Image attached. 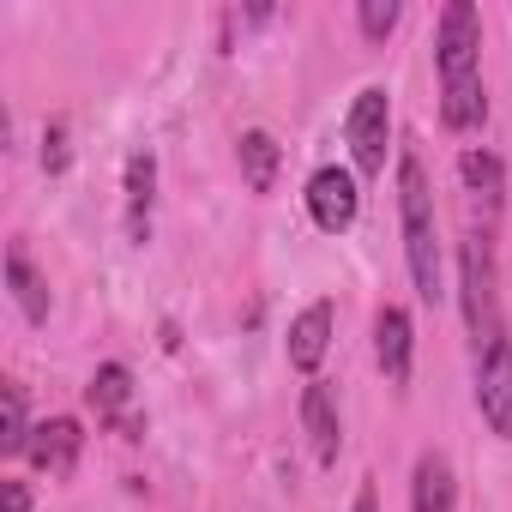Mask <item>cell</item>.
<instances>
[{
    "label": "cell",
    "mask_w": 512,
    "mask_h": 512,
    "mask_svg": "<svg viewBox=\"0 0 512 512\" xmlns=\"http://www.w3.org/2000/svg\"><path fill=\"white\" fill-rule=\"evenodd\" d=\"M458 296H464L470 350H488L494 338H506V320H500V272H494V241H488V229L482 235H464V247H458Z\"/></svg>",
    "instance_id": "cell-3"
},
{
    "label": "cell",
    "mask_w": 512,
    "mask_h": 512,
    "mask_svg": "<svg viewBox=\"0 0 512 512\" xmlns=\"http://www.w3.org/2000/svg\"><path fill=\"white\" fill-rule=\"evenodd\" d=\"M476 410L500 440H512V338L476 350Z\"/></svg>",
    "instance_id": "cell-5"
},
{
    "label": "cell",
    "mask_w": 512,
    "mask_h": 512,
    "mask_svg": "<svg viewBox=\"0 0 512 512\" xmlns=\"http://www.w3.org/2000/svg\"><path fill=\"white\" fill-rule=\"evenodd\" d=\"M302 199H308V217H314L326 235H344V229L356 223V211H362V187H356V175H350V169H338V163L314 169Z\"/></svg>",
    "instance_id": "cell-6"
},
{
    "label": "cell",
    "mask_w": 512,
    "mask_h": 512,
    "mask_svg": "<svg viewBox=\"0 0 512 512\" xmlns=\"http://www.w3.org/2000/svg\"><path fill=\"white\" fill-rule=\"evenodd\" d=\"M344 139H350V157H356V175H386V145H392V97L386 85H362L350 115H344Z\"/></svg>",
    "instance_id": "cell-4"
},
{
    "label": "cell",
    "mask_w": 512,
    "mask_h": 512,
    "mask_svg": "<svg viewBox=\"0 0 512 512\" xmlns=\"http://www.w3.org/2000/svg\"><path fill=\"white\" fill-rule=\"evenodd\" d=\"M43 169L49 175L67 169V121H49V133H43Z\"/></svg>",
    "instance_id": "cell-19"
},
{
    "label": "cell",
    "mask_w": 512,
    "mask_h": 512,
    "mask_svg": "<svg viewBox=\"0 0 512 512\" xmlns=\"http://www.w3.org/2000/svg\"><path fill=\"white\" fill-rule=\"evenodd\" d=\"M398 19H404L398 0H362V7H356V25H362L368 43H386V37L398 31Z\"/></svg>",
    "instance_id": "cell-18"
},
{
    "label": "cell",
    "mask_w": 512,
    "mask_h": 512,
    "mask_svg": "<svg viewBox=\"0 0 512 512\" xmlns=\"http://www.w3.org/2000/svg\"><path fill=\"white\" fill-rule=\"evenodd\" d=\"M458 175H464L470 199L482 205V217H500V205H506V169H500V157L494 151H464Z\"/></svg>",
    "instance_id": "cell-15"
},
{
    "label": "cell",
    "mask_w": 512,
    "mask_h": 512,
    "mask_svg": "<svg viewBox=\"0 0 512 512\" xmlns=\"http://www.w3.org/2000/svg\"><path fill=\"white\" fill-rule=\"evenodd\" d=\"M7 512H31V488L25 482H7Z\"/></svg>",
    "instance_id": "cell-20"
},
{
    "label": "cell",
    "mask_w": 512,
    "mask_h": 512,
    "mask_svg": "<svg viewBox=\"0 0 512 512\" xmlns=\"http://www.w3.org/2000/svg\"><path fill=\"white\" fill-rule=\"evenodd\" d=\"M434 67H440V121L446 133H476L488 121L482 91V19L470 0H452L434 31Z\"/></svg>",
    "instance_id": "cell-1"
},
{
    "label": "cell",
    "mask_w": 512,
    "mask_h": 512,
    "mask_svg": "<svg viewBox=\"0 0 512 512\" xmlns=\"http://www.w3.org/2000/svg\"><path fill=\"white\" fill-rule=\"evenodd\" d=\"M79 452H85V428L73 416H55V422H43L31 434V464L43 476H73L79 470Z\"/></svg>",
    "instance_id": "cell-10"
},
{
    "label": "cell",
    "mask_w": 512,
    "mask_h": 512,
    "mask_svg": "<svg viewBox=\"0 0 512 512\" xmlns=\"http://www.w3.org/2000/svg\"><path fill=\"white\" fill-rule=\"evenodd\" d=\"M31 410H25V386L19 380H7L0 386V452L7 458H19V452H31Z\"/></svg>",
    "instance_id": "cell-17"
},
{
    "label": "cell",
    "mask_w": 512,
    "mask_h": 512,
    "mask_svg": "<svg viewBox=\"0 0 512 512\" xmlns=\"http://www.w3.org/2000/svg\"><path fill=\"white\" fill-rule=\"evenodd\" d=\"M350 512H380V500H374V482H362V488H356V500H350Z\"/></svg>",
    "instance_id": "cell-21"
},
{
    "label": "cell",
    "mask_w": 512,
    "mask_h": 512,
    "mask_svg": "<svg viewBox=\"0 0 512 512\" xmlns=\"http://www.w3.org/2000/svg\"><path fill=\"white\" fill-rule=\"evenodd\" d=\"M302 434H308V446H314L320 464H338V452H344V422H338V398H332L326 380H308V392H302Z\"/></svg>",
    "instance_id": "cell-9"
},
{
    "label": "cell",
    "mask_w": 512,
    "mask_h": 512,
    "mask_svg": "<svg viewBox=\"0 0 512 512\" xmlns=\"http://www.w3.org/2000/svg\"><path fill=\"white\" fill-rule=\"evenodd\" d=\"M374 356H380V368H386V380H392V386H404V380H410L416 332H410V314H404V308H380V314H374Z\"/></svg>",
    "instance_id": "cell-11"
},
{
    "label": "cell",
    "mask_w": 512,
    "mask_h": 512,
    "mask_svg": "<svg viewBox=\"0 0 512 512\" xmlns=\"http://www.w3.org/2000/svg\"><path fill=\"white\" fill-rule=\"evenodd\" d=\"M398 223H404V266H410V284L416 296L434 308L446 296V278H440V211H434V187H428V169L416 157L398 163Z\"/></svg>",
    "instance_id": "cell-2"
},
{
    "label": "cell",
    "mask_w": 512,
    "mask_h": 512,
    "mask_svg": "<svg viewBox=\"0 0 512 512\" xmlns=\"http://www.w3.org/2000/svg\"><path fill=\"white\" fill-rule=\"evenodd\" d=\"M7 290H13V302L25 308L31 326L49 320V284H43V272L31 266V247H25V241H7Z\"/></svg>",
    "instance_id": "cell-13"
},
{
    "label": "cell",
    "mask_w": 512,
    "mask_h": 512,
    "mask_svg": "<svg viewBox=\"0 0 512 512\" xmlns=\"http://www.w3.org/2000/svg\"><path fill=\"white\" fill-rule=\"evenodd\" d=\"M85 404L97 410V422H115V428H121V440H139V434H145V422L127 410V404H133V374H127L121 362H103V368L91 374Z\"/></svg>",
    "instance_id": "cell-7"
},
{
    "label": "cell",
    "mask_w": 512,
    "mask_h": 512,
    "mask_svg": "<svg viewBox=\"0 0 512 512\" xmlns=\"http://www.w3.org/2000/svg\"><path fill=\"white\" fill-rule=\"evenodd\" d=\"M235 157H241V175H247V187L253 193H272V181H278V139L266 133V127H253V133H241V145H235Z\"/></svg>",
    "instance_id": "cell-16"
},
{
    "label": "cell",
    "mask_w": 512,
    "mask_h": 512,
    "mask_svg": "<svg viewBox=\"0 0 512 512\" xmlns=\"http://www.w3.org/2000/svg\"><path fill=\"white\" fill-rule=\"evenodd\" d=\"M410 512H458V476L446 452H422L410 476Z\"/></svg>",
    "instance_id": "cell-12"
},
{
    "label": "cell",
    "mask_w": 512,
    "mask_h": 512,
    "mask_svg": "<svg viewBox=\"0 0 512 512\" xmlns=\"http://www.w3.org/2000/svg\"><path fill=\"white\" fill-rule=\"evenodd\" d=\"M151 199H157V157L133 151L127 157V235L145 247L151 241Z\"/></svg>",
    "instance_id": "cell-14"
},
{
    "label": "cell",
    "mask_w": 512,
    "mask_h": 512,
    "mask_svg": "<svg viewBox=\"0 0 512 512\" xmlns=\"http://www.w3.org/2000/svg\"><path fill=\"white\" fill-rule=\"evenodd\" d=\"M332 302H308L296 320H290V338H284V356H290V368L296 374H320V362H326V350H332Z\"/></svg>",
    "instance_id": "cell-8"
}]
</instances>
